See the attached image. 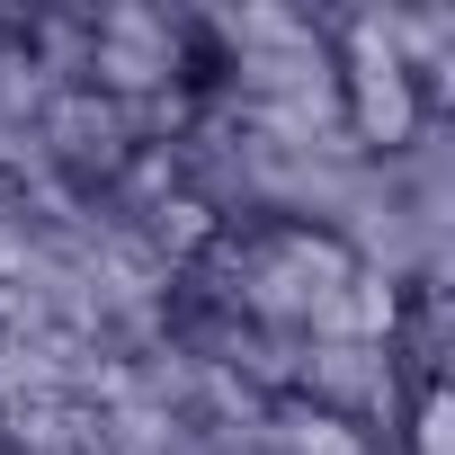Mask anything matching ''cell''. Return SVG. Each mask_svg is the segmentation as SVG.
Segmentation results:
<instances>
[{"label":"cell","instance_id":"1","mask_svg":"<svg viewBox=\"0 0 455 455\" xmlns=\"http://www.w3.org/2000/svg\"><path fill=\"white\" fill-rule=\"evenodd\" d=\"M339 90H348V125H357V143H375V152H411V134L428 125L419 72H411L393 45H366V54H348Z\"/></svg>","mask_w":455,"mask_h":455},{"label":"cell","instance_id":"2","mask_svg":"<svg viewBox=\"0 0 455 455\" xmlns=\"http://www.w3.org/2000/svg\"><path fill=\"white\" fill-rule=\"evenodd\" d=\"M411 455H446V384L419 375V411H411Z\"/></svg>","mask_w":455,"mask_h":455}]
</instances>
